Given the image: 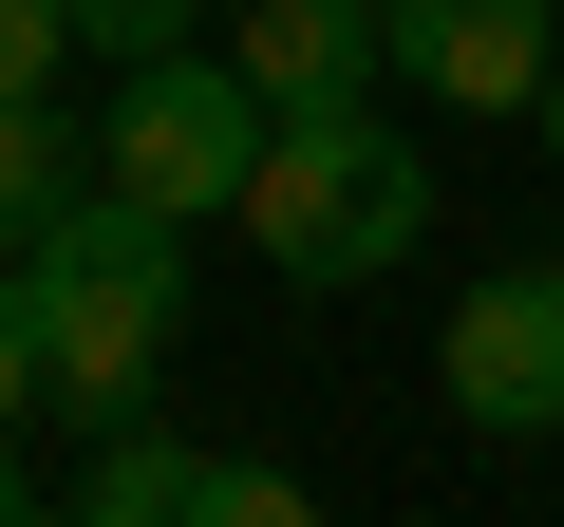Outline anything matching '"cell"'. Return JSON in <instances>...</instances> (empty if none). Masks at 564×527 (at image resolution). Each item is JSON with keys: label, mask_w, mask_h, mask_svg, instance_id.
Instances as JSON below:
<instances>
[{"label": "cell", "mask_w": 564, "mask_h": 527, "mask_svg": "<svg viewBox=\"0 0 564 527\" xmlns=\"http://www.w3.org/2000/svg\"><path fill=\"white\" fill-rule=\"evenodd\" d=\"M39 358H57V415L76 433H132L151 415V377H170V340H188V207H151V189H76L39 245Z\"/></svg>", "instance_id": "cell-1"}, {"label": "cell", "mask_w": 564, "mask_h": 527, "mask_svg": "<svg viewBox=\"0 0 564 527\" xmlns=\"http://www.w3.org/2000/svg\"><path fill=\"white\" fill-rule=\"evenodd\" d=\"M282 283H395V264L433 245V151L377 114V95H321V114H282L245 207H226Z\"/></svg>", "instance_id": "cell-2"}, {"label": "cell", "mask_w": 564, "mask_h": 527, "mask_svg": "<svg viewBox=\"0 0 564 527\" xmlns=\"http://www.w3.org/2000/svg\"><path fill=\"white\" fill-rule=\"evenodd\" d=\"M263 132H282V95H263L245 57H207V39H170V57H132V76H113L95 170H113V189H151V207H188V226H226V207H245V170H263Z\"/></svg>", "instance_id": "cell-3"}, {"label": "cell", "mask_w": 564, "mask_h": 527, "mask_svg": "<svg viewBox=\"0 0 564 527\" xmlns=\"http://www.w3.org/2000/svg\"><path fill=\"white\" fill-rule=\"evenodd\" d=\"M433 377H452V415L470 433H564V264H489V283L452 302V340H433Z\"/></svg>", "instance_id": "cell-4"}, {"label": "cell", "mask_w": 564, "mask_h": 527, "mask_svg": "<svg viewBox=\"0 0 564 527\" xmlns=\"http://www.w3.org/2000/svg\"><path fill=\"white\" fill-rule=\"evenodd\" d=\"M377 20H395V76L452 114H545L564 76V0H377Z\"/></svg>", "instance_id": "cell-5"}, {"label": "cell", "mask_w": 564, "mask_h": 527, "mask_svg": "<svg viewBox=\"0 0 564 527\" xmlns=\"http://www.w3.org/2000/svg\"><path fill=\"white\" fill-rule=\"evenodd\" d=\"M282 114H321V95H377L395 76V20H377V0H245V39H226Z\"/></svg>", "instance_id": "cell-6"}, {"label": "cell", "mask_w": 564, "mask_h": 527, "mask_svg": "<svg viewBox=\"0 0 564 527\" xmlns=\"http://www.w3.org/2000/svg\"><path fill=\"white\" fill-rule=\"evenodd\" d=\"M226 490H245V452H188V433H95V471H76V527H226Z\"/></svg>", "instance_id": "cell-7"}, {"label": "cell", "mask_w": 564, "mask_h": 527, "mask_svg": "<svg viewBox=\"0 0 564 527\" xmlns=\"http://www.w3.org/2000/svg\"><path fill=\"white\" fill-rule=\"evenodd\" d=\"M76 189H95L76 114H57V95H0V245H39V226H57Z\"/></svg>", "instance_id": "cell-8"}, {"label": "cell", "mask_w": 564, "mask_h": 527, "mask_svg": "<svg viewBox=\"0 0 564 527\" xmlns=\"http://www.w3.org/2000/svg\"><path fill=\"white\" fill-rule=\"evenodd\" d=\"M20 415H57V358H39V264L0 245V433Z\"/></svg>", "instance_id": "cell-9"}, {"label": "cell", "mask_w": 564, "mask_h": 527, "mask_svg": "<svg viewBox=\"0 0 564 527\" xmlns=\"http://www.w3.org/2000/svg\"><path fill=\"white\" fill-rule=\"evenodd\" d=\"M57 57H76V0H0V95H57Z\"/></svg>", "instance_id": "cell-10"}, {"label": "cell", "mask_w": 564, "mask_h": 527, "mask_svg": "<svg viewBox=\"0 0 564 527\" xmlns=\"http://www.w3.org/2000/svg\"><path fill=\"white\" fill-rule=\"evenodd\" d=\"M170 39H188V0H76V57H113V76L170 57Z\"/></svg>", "instance_id": "cell-11"}, {"label": "cell", "mask_w": 564, "mask_h": 527, "mask_svg": "<svg viewBox=\"0 0 564 527\" xmlns=\"http://www.w3.org/2000/svg\"><path fill=\"white\" fill-rule=\"evenodd\" d=\"M20 508H39V471H20V452H0V527H20Z\"/></svg>", "instance_id": "cell-12"}, {"label": "cell", "mask_w": 564, "mask_h": 527, "mask_svg": "<svg viewBox=\"0 0 564 527\" xmlns=\"http://www.w3.org/2000/svg\"><path fill=\"white\" fill-rule=\"evenodd\" d=\"M527 132H545V170H564V76H545V114H527Z\"/></svg>", "instance_id": "cell-13"}]
</instances>
